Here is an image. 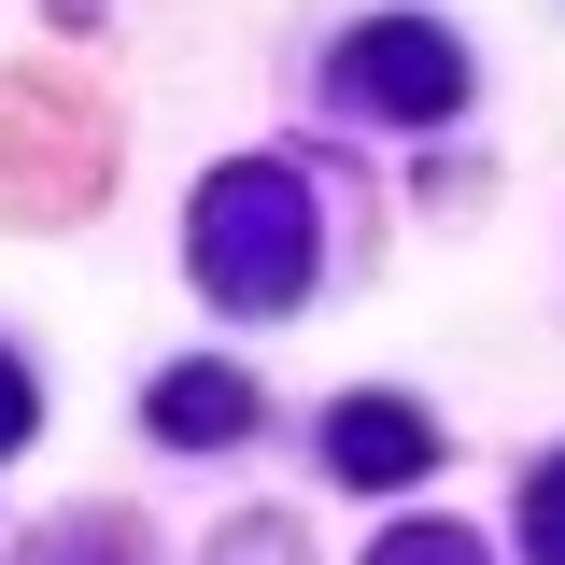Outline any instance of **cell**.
Segmentation results:
<instances>
[{
  "label": "cell",
  "instance_id": "1",
  "mask_svg": "<svg viewBox=\"0 0 565 565\" xmlns=\"http://www.w3.org/2000/svg\"><path fill=\"white\" fill-rule=\"evenodd\" d=\"M184 241H199V282L226 311H282V297L311 282V199H297V170H269V156L212 170Z\"/></svg>",
  "mask_w": 565,
  "mask_h": 565
},
{
  "label": "cell",
  "instance_id": "2",
  "mask_svg": "<svg viewBox=\"0 0 565 565\" xmlns=\"http://www.w3.org/2000/svg\"><path fill=\"white\" fill-rule=\"evenodd\" d=\"M340 85L367 99V114H396V128H438V114L467 99V57H452L438 29H411V14H396V29H353Z\"/></svg>",
  "mask_w": 565,
  "mask_h": 565
},
{
  "label": "cell",
  "instance_id": "3",
  "mask_svg": "<svg viewBox=\"0 0 565 565\" xmlns=\"http://www.w3.org/2000/svg\"><path fill=\"white\" fill-rule=\"evenodd\" d=\"M326 467H340V481H424V467H438V424L424 411H396V396H353L340 424H326Z\"/></svg>",
  "mask_w": 565,
  "mask_h": 565
},
{
  "label": "cell",
  "instance_id": "4",
  "mask_svg": "<svg viewBox=\"0 0 565 565\" xmlns=\"http://www.w3.org/2000/svg\"><path fill=\"white\" fill-rule=\"evenodd\" d=\"M241 424H255V382H241V367H170V382H156V438H184V452L241 438Z\"/></svg>",
  "mask_w": 565,
  "mask_h": 565
},
{
  "label": "cell",
  "instance_id": "5",
  "mask_svg": "<svg viewBox=\"0 0 565 565\" xmlns=\"http://www.w3.org/2000/svg\"><path fill=\"white\" fill-rule=\"evenodd\" d=\"M367 565H481V537H467V523H396Z\"/></svg>",
  "mask_w": 565,
  "mask_h": 565
},
{
  "label": "cell",
  "instance_id": "6",
  "mask_svg": "<svg viewBox=\"0 0 565 565\" xmlns=\"http://www.w3.org/2000/svg\"><path fill=\"white\" fill-rule=\"evenodd\" d=\"M29 424H43V396H29V367H14V353H0V452H14V438H29Z\"/></svg>",
  "mask_w": 565,
  "mask_h": 565
},
{
  "label": "cell",
  "instance_id": "7",
  "mask_svg": "<svg viewBox=\"0 0 565 565\" xmlns=\"http://www.w3.org/2000/svg\"><path fill=\"white\" fill-rule=\"evenodd\" d=\"M537 565H565V467H537Z\"/></svg>",
  "mask_w": 565,
  "mask_h": 565
}]
</instances>
